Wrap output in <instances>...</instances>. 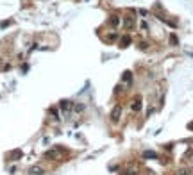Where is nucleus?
<instances>
[{
  "instance_id": "nucleus-1",
  "label": "nucleus",
  "mask_w": 193,
  "mask_h": 175,
  "mask_svg": "<svg viewBox=\"0 0 193 175\" xmlns=\"http://www.w3.org/2000/svg\"><path fill=\"white\" fill-rule=\"evenodd\" d=\"M120 118H122V105H115L113 107V111H111V122H120Z\"/></svg>"
},
{
  "instance_id": "nucleus-2",
  "label": "nucleus",
  "mask_w": 193,
  "mask_h": 175,
  "mask_svg": "<svg viewBox=\"0 0 193 175\" xmlns=\"http://www.w3.org/2000/svg\"><path fill=\"white\" fill-rule=\"evenodd\" d=\"M131 41H132V38L127 34V36H122V38L118 39V45H120V48H127L129 45H131Z\"/></svg>"
},
{
  "instance_id": "nucleus-3",
  "label": "nucleus",
  "mask_w": 193,
  "mask_h": 175,
  "mask_svg": "<svg viewBox=\"0 0 193 175\" xmlns=\"http://www.w3.org/2000/svg\"><path fill=\"white\" fill-rule=\"evenodd\" d=\"M122 23H123V29H125V31H131V29L134 27V18H132V16H125Z\"/></svg>"
},
{
  "instance_id": "nucleus-4",
  "label": "nucleus",
  "mask_w": 193,
  "mask_h": 175,
  "mask_svg": "<svg viewBox=\"0 0 193 175\" xmlns=\"http://www.w3.org/2000/svg\"><path fill=\"white\" fill-rule=\"evenodd\" d=\"M120 21H122V20H120V16H118V14H113L109 20H107V25L113 27V29H116V27L120 25Z\"/></svg>"
},
{
  "instance_id": "nucleus-5",
  "label": "nucleus",
  "mask_w": 193,
  "mask_h": 175,
  "mask_svg": "<svg viewBox=\"0 0 193 175\" xmlns=\"http://www.w3.org/2000/svg\"><path fill=\"white\" fill-rule=\"evenodd\" d=\"M141 97H136V98H132V104H131V109H132V111L134 113H138L140 111V109H141Z\"/></svg>"
},
{
  "instance_id": "nucleus-6",
  "label": "nucleus",
  "mask_w": 193,
  "mask_h": 175,
  "mask_svg": "<svg viewBox=\"0 0 193 175\" xmlns=\"http://www.w3.org/2000/svg\"><path fill=\"white\" fill-rule=\"evenodd\" d=\"M102 39H104L105 43H113V41H116V39H118V34H116V32H111V34H105V36H102Z\"/></svg>"
},
{
  "instance_id": "nucleus-7",
  "label": "nucleus",
  "mask_w": 193,
  "mask_h": 175,
  "mask_svg": "<svg viewBox=\"0 0 193 175\" xmlns=\"http://www.w3.org/2000/svg\"><path fill=\"white\" fill-rule=\"evenodd\" d=\"M43 173H45V170H43L41 166H32L29 170V175H43Z\"/></svg>"
},
{
  "instance_id": "nucleus-8",
  "label": "nucleus",
  "mask_w": 193,
  "mask_h": 175,
  "mask_svg": "<svg viewBox=\"0 0 193 175\" xmlns=\"http://www.w3.org/2000/svg\"><path fill=\"white\" fill-rule=\"evenodd\" d=\"M70 109H72V102H70V100H63V102H61V111H63V113H68Z\"/></svg>"
},
{
  "instance_id": "nucleus-9",
  "label": "nucleus",
  "mask_w": 193,
  "mask_h": 175,
  "mask_svg": "<svg viewBox=\"0 0 193 175\" xmlns=\"http://www.w3.org/2000/svg\"><path fill=\"white\" fill-rule=\"evenodd\" d=\"M143 159H157V154L152 150H147V152H143Z\"/></svg>"
},
{
  "instance_id": "nucleus-10",
  "label": "nucleus",
  "mask_w": 193,
  "mask_h": 175,
  "mask_svg": "<svg viewBox=\"0 0 193 175\" xmlns=\"http://www.w3.org/2000/svg\"><path fill=\"white\" fill-rule=\"evenodd\" d=\"M50 118L52 120H56V122H59V111H57V107H50Z\"/></svg>"
},
{
  "instance_id": "nucleus-11",
  "label": "nucleus",
  "mask_w": 193,
  "mask_h": 175,
  "mask_svg": "<svg viewBox=\"0 0 193 175\" xmlns=\"http://www.w3.org/2000/svg\"><path fill=\"white\" fill-rule=\"evenodd\" d=\"M73 111H75L77 115H79V113H82V111H84V104H80V102H77V104L73 105Z\"/></svg>"
},
{
  "instance_id": "nucleus-12",
  "label": "nucleus",
  "mask_w": 193,
  "mask_h": 175,
  "mask_svg": "<svg viewBox=\"0 0 193 175\" xmlns=\"http://www.w3.org/2000/svg\"><path fill=\"white\" fill-rule=\"evenodd\" d=\"M122 79H123V80H125V82H131V79H132V75H131V72H125V73H123V77H122Z\"/></svg>"
},
{
  "instance_id": "nucleus-13",
  "label": "nucleus",
  "mask_w": 193,
  "mask_h": 175,
  "mask_svg": "<svg viewBox=\"0 0 193 175\" xmlns=\"http://www.w3.org/2000/svg\"><path fill=\"white\" fill-rule=\"evenodd\" d=\"M138 47H140L141 50H145V48H148V43H147V41H140V43H138Z\"/></svg>"
},
{
  "instance_id": "nucleus-14",
  "label": "nucleus",
  "mask_w": 193,
  "mask_h": 175,
  "mask_svg": "<svg viewBox=\"0 0 193 175\" xmlns=\"http://www.w3.org/2000/svg\"><path fill=\"white\" fill-rule=\"evenodd\" d=\"M177 175H189V171H188V170H179Z\"/></svg>"
},
{
  "instance_id": "nucleus-15",
  "label": "nucleus",
  "mask_w": 193,
  "mask_h": 175,
  "mask_svg": "<svg viewBox=\"0 0 193 175\" xmlns=\"http://www.w3.org/2000/svg\"><path fill=\"white\" fill-rule=\"evenodd\" d=\"M125 175H136L134 171H125Z\"/></svg>"
},
{
  "instance_id": "nucleus-16",
  "label": "nucleus",
  "mask_w": 193,
  "mask_h": 175,
  "mask_svg": "<svg viewBox=\"0 0 193 175\" xmlns=\"http://www.w3.org/2000/svg\"><path fill=\"white\" fill-rule=\"evenodd\" d=\"M188 129H193V122H191V123H189V125H188Z\"/></svg>"
}]
</instances>
